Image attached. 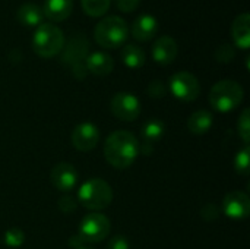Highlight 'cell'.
Here are the masks:
<instances>
[{"instance_id": "9c48e42d", "label": "cell", "mask_w": 250, "mask_h": 249, "mask_svg": "<svg viewBox=\"0 0 250 249\" xmlns=\"http://www.w3.org/2000/svg\"><path fill=\"white\" fill-rule=\"evenodd\" d=\"M100 139V131L94 123L85 122L78 125L72 132V145L82 153L91 151L97 147Z\"/></svg>"}, {"instance_id": "d6a6232c", "label": "cell", "mask_w": 250, "mask_h": 249, "mask_svg": "<svg viewBox=\"0 0 250 249\" xmlns=\"http://www.w3.org/2000/svg\"><path fill=\"white\" fill-rule=\"evenodd\" d=\"M75 249H94V248H91V247H88L86 244H82L81 247H78V248H75Z\"/></svg>"}, {"instance_id": "4316f807", "label": "cell", "mask_w": 250, "mask_h": 249, "mask_svg": "<svg viewBox=\"0 0 250 249\" xmlns=\"http://www.w3.org/2000/svg\"><path fill=\"white\" fill-rule=\"evenodd\" d=\"M215 57H217V60H218V62H221V63H227V62H230V60L234 57V50H233V47H231L230 44L224 43V44H221V45L217 48V51H215Z\"/></svg>"}, {"instance_id": "8992f818", "label": "cell", "mask_w": 250, "mask_h": 249, "mask_svg": "<svg viewBox=\"0 0 250 249\" xmlns=\"http://www.w3.org/2000/svg\"><path fill=\"white\" fill-rule=\"evenodd\" d=\"M110 220L104 214L89 213L82 219L78 236L83 241V244H95L104 241L110 235Z\"/></svg>"}, {"instance_id": "ba28073f", "label": "cell", "mask_w": 250, "mask_h": 249, "mask_svg": "<svg viewBox=\"0 0 250 249\" xmlns=\"http://www.w3.org/2000/svg\"><path fill=\"white\" fill-rule=\"evenodd\" d=\"M110 110L119 120L133 122L141 114V103L136 95L122 91L113 95L110 101Z\"/></svg>"}, {"instance_id": "4fadbf2b", "label": "cell", "mask_w": 250, "mask_h": 249, "mask_svg": "<svg viewBox=\"0 0 250 249\" xmlns=\"http://www.w3.org/2000/svg\"><path fill=\"white\" fill-rule=\"evenodd\" d=\"M85 66L89 73L95 76H105L110 75L114 69V60L113 57L105 51H94L86 56Z\"/></svg>"}, {"instance_id": "ac0fdd59", "label": "cell", "mask_w": 250, "mask_h": 249, "mask_svg": "<svg viewBox=\"0 0 250 249\" xmlns=\"http://www.w3.org/2000/svg\"><path fill=\"white\" fill-rule=\"evenodd\" d=\"M16 19L25 26H40L44 19L42 9L35 3H23L16 12Z\"/></svg>"}, {"instance_id": "7402d4cb", "label": "cell", "mask_w": 250, "mask_h": 249, "mask_svg": "<svg viewBox=\"0 0 250 249\" xmlns=\"http://www.w3.org/2000/svg\"><path fill=\"white\" fill-rule=\"evenodd\" d=\"M111 0H81L82 10L92 18H98L107 13Z\"/></svg>"}, {"instance_id": "30bf717a", "label": "cell", "mask_w": 250, "mask_h": 249, "mask_svg": "<svg viewBox=\"0 0 250 249\" xmlns=\"http://www.w3.org/2000/svg\"><path fill=\"white\" fill-rule=\"evenodd\" d=\"M50 181L53 186L62 192H70L78 182V172L69 163H59L50 172Z\"/></svg>"}, {"instance_id": "277c9868", "label": "cell", "mask_w": 250, "mask_h": 249, "mask_svg": "<svg viewBox=\"0 0 250 249\" xmlns=\"http://www.w3.org/2000/svg\"><path fill=\"white\" fill-rule=\"evenodd\" d=\"M76 200L82 207L91 211H101V210H105L111 204L113 189L103 179H98V178L89 179L81 186Z\"/></svg>"}, {"instance_id": "3957f363", "label": "cell", "mask_w": 250, "mask_h": 249, "mask_svg": "<svg viewBox=\"0 0 250 249\" xmlns=\"http://www.w3.org/2000/svg\"><path fill=\"white\" fill-rule=\"evenodd\" d=\"M64 47V35L59 26L51 22L41 23L32 37V50L42 59L57 56Z\"/></svg>"}, {"instance_id": "484cf974", "label": "cell", "mask_w": 250, "mask_h": 249, "mask_svg": "<svg viewBox=\"0 0 250 249\" xmlns=\"http://www.w3.org/2000/svg\"><path fill=\"white\" fill-rule=\"evenodd\" d=\"M57 205H59V210H60L62 213L70 214V213H73V211L76 210V207H78V200H76L75 197L64 195V197H62V198L59 200Z\"/></svg>"}, {"instance_id": "5b68a950", "label": "cell", "mask_w": 250, "mask_h": 249, "mask_svg": "<svg viewBox=\"0 0 250 249\" xmlns=\"http://www.w3.org/2000/svg\"><path fill=\"white\" fill-rule=\"evenodd\" d=\"M243 87L233 79H223L217 82L209 92L211 106L221 113L234 110L243 101Z\"/></svg>"}, {"instance_id": "7a4b0ae2", "label": "cell", "mask_w": 250, "mask_h": 249, "mask_svg": "<svg viewBox=\"0 0 250 249\" xmlns=\"http://www.w3.org/2000/svg\"><path fill=\"white\" fill-rule=\"evenodd\" d=\"M129 37V28L125 19L116 15L105 16L98 21L94 28V38L103 48H119Z\"/></svg>"}, {"instance_id": "f546056e", "label": "cell", "mask_w": 250, "mask_h": 249, "mask_svg": "<svg viewBox=\"0 0 250 249\" xmlns=\"http://www.w3.org/2000/svg\"><path fill=\"white\" fill-rule=\"evenodd\" d=\"M129 239L125 235H117L113 236L108 242V249H129Z\"/></svg>"}, {"instance_id": "44dd1931", "label": "cell", "mask_w": 250, "mask_h": 249, "mask_svg": "<svg viewBox=\"0 0 250 249\" xmlns=\"http://www.w3.org/2000/svg\"><path fill=\"white\" fill-rule=\"evenodd\" d=\"M164 123L158 119H151L148 120L144 128H142V138L145 144L154 145L155 142H158L161 139V136L164 135Z\"/></svg>"}, {"instance_id": "2e32d148", "label": "cell", "mask_w": 250, "mask_h": 249, "mask_svg": "<svg viewBox=\"0 0 250 249\" xmlns=\"http://www.w3.org/2000/svg\"><path fill=\"white\" fill-rule=\"evenodd\" d=\"M44 18L53 22L66 21L73 10V0H45L42 4Z\"/></svg>"}, {"instance_id": "52a82bcc", "label": "cell", "mask_w": 250, "mask_h": 249, "mask_svg": "<svg viewBox=\"0 0 250 249\" xmlns=\"http://www.w3.org/2000/svg\"><path fill=\"white\" fill-rule=\"evenodd\" d=\"M168 88L177 100L185 101V103L195 101L201 94V85H199L198 78L193 73L186 72V70L174 73L170 78Z\"/></svg>"}, {"instance_id": "1f68e13d", "label": "cell", "mask_w": 250, "mask_h": 249, "mask_svg": "<svg viewBox=\"0 0 250 249\" xmlns=\"http://www.w3.org/2000/svg\"><path fill=\"white\" fill-rule=\"evenodd\" d=\"M73 68V75L78 78V79H83L86 75H88V69H86V66H85V63H76V65H73L72 66Z\"/></svg>"}, {"instance_id": "8fae6325", "label": "cell", "mask_w": 250, "mask_h": 249, "mask_svg": "<svg viewBox=\"0 0 250 249\" xmlns=\"http://www.w3.org/2000/svg\"><path fill=\"white\" fill-rule=\"evenodd\" d=\"M223 210L231 219H236V220L246 219L250 213L249 197L240 191H233L224 197Z\"/></svg>"}, {"instance_id": "cb8c5ba5", "label": "cell", "mask_w": 250, "mask_h": 249, "mask_svg": "<svg viewBox=\"0 0 250 249\" xmlns=\"http://www.w3.org/2000/svg\"><path fill=\"white\" fill-rule=\"evenodd\" d=\"M237 132L242 141L248 145L250 142V110L245 109L237 122Z\"/></svg>"}, {"instance_id": "5bb4252c", "label": "cell", "mask_w": 250, "mask_h": 249, "mask_svg": "<svg viewBox=\"0 0 250 249\" xmlns=\"http://www.w3.org/2000/svg\"><path fill=\"white\" fill-rule=\"evenodd\" d=\"M158 31V22L152 15H141L138 16L130 28V32L136 41H149L155 37Z\"/></svg>"}, {"instance_id": "9a60e30c", "label": "cell", "mask_w": 250, "mask_h": 249, "mask_svg": "<svg viewBox=\"0 0 250 249\" xmlns=\"http://www.w3.org/2000/svg\"><path fill=\"white\" fill-rule=\"evenodd\" d=\"M88 48H89V44H88V40L83 37V35H75L66 45L64 48V53H63V57H62V62L73 66L76 63H81L82 60L86 59V54H88Z\"/></svg>"}, {"instance_id": "7c38bea8", "label": "cell", "mask_w": 250, "mask_h": 249, "mask_svg": "<svg viewBox=\"0 0 250 249\" xmlns=\"http://www.w3.org/2000/svg\"><path fill=\"white\" fill-rule=\"evenodd\" d=\"M177 53H179V45L176 40L170 35L160 37L152 45V59L163 66L173 63L177 57Z\"/></svg>"}, {"instance_id": "d6986e66", "label": "cell", "mask_w": 250, "mask_h": 249, "mask_svg": "<svg viewBox=\"0 0 250 249\" xmlns=\"http://www.w3.org/2000/svg\"><path fill=\"white\" fill-rule=\"evenodd\" d=\"M212 119L214 117H212V114L208 110H198V112H195L189 117L188 128L195 135H204V134H207L211 129L212 122H214Z\"/></svg>"}, {"instance_id": "e0dca14e", "label": "cell", "mask_w": 250, "mask_h": 249, "mask_svg": "<svg viewBox=\"0 0 250 249\" xmlns=\"http://www.w3.org/2000/svg\"><path fill=\"white\" fill-rule=\"evenodd\" d=\"M231 37L234 44L242 48L248 50L250 47V15L249 13H240L233 25H231Z\"/></svg>"}, {"instance_id": "6da1fadb", "label": "cell", "mask_w": 250, "mask_h": 249, "mask_svg": "<svg viewBox=\"0 0 250 249\" xmlns=\"http://www.w3.org/2000/svg\"><path fill=\"white\" fill-rule=\"evenodd\" d=\"M139 156V142L129 131H116L104 142V157L114 169L130 167Z\"/></svg>"}, {"instance_id": "4dcf8cb0", "label": "cell", "mask_w": 250, "mask_h": 249, "mask_svg": "<svg viewBox=\"0 0 250 249\" xmlns=\"http://www.w3.org/2000/svg\"><path fill=\"white\" fill-rule=\"evenodd\" d=\"M208 214H211L209 216V220H215V219H218V208H217V205H214V204H207L204 208H202V217L204 219H207V216Z\"/></svg>"}, {"instance_id": "d4e9b609", "label": "cell", "mask_w": 250, "mask_h": 249, "mask_svg": "<svg viewBox=\"0 0 250 249\" xmlns=\"http://www.w3.org/2000/svg\"><path fill=\"white\" fill-rule=\"evenodd\" d=\"M4 244L9 247V248H19L22 247V244L25 242V233L18 229V227H12L9 229L6 233H4V238H3Z\"/></svg>"}, {"instance_id": "f1b7e54d", "label": "cell", "mask_w": 250, "mask_h": 249, "mask_svg": "<svg viewBox=\"0 0 250 249\" xmlns=\"http://www.w3.org/2000/svg\"><path fill=\"white\" fill-rule=\"evenodd\" d=\"M114 1H116V6L119 10H122L125 13H130L139 7L142 0H114Z\"/></svg>"}, {"instance_id": "ffe728a7", "label": "cell", "mask_w": 250, "mask_h": 249, "mask_svg": "<svg viewBox=\"0 0 250 249\" xmlns=\"http://www.w3.org/2000/svg\"><path fill=\"white\" fill-rule=\"evenodd\" d=\"M120 57H122V62L127 68H130V69H139V68H142L145 65V60H146L145 51L141 47L135 45V44H126L122 48Z\"/></svg>"}, {"instance_id": "83f0119b", "label": "cell", "mask_w": 250, "mask_h": 249, "mask_svg": "<svg viewBox=\"0 0 250 249\" xmlns=\"http://www.w3.org/2000/svg\"><path fill=\"white\" fill-rule=\"evenodd\" d=\"M166 92H167V88H166V85L161 81H152L148 85V94L152 98H161V97L166 95Z\"/></svg>"}, {"instance_id": "603a6c76", "label": "cell", "mask_w": 250, "mask_h": 249, "mask_svg": "<svg viewBox=\"0 0 250 249\" xmlns=\"http://www.w3.org/2000/svg\"><path fill=\"white\" fill-rule=\"evenodd\" d=\"M234 167L237 170V173L243 175V176H248L250 170V150L246 147L243 150H240L237 154H236V158H234Z\"/></svg>"}]
</instances>
